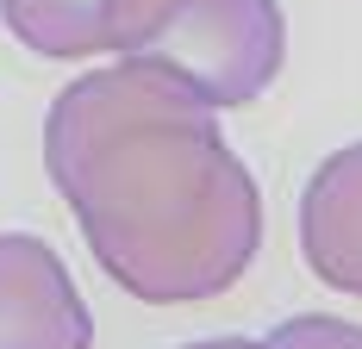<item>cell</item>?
Here are the masks:
<instances>
[{
	"label": "cell",
	"instance_id": "obj_1",
	"mask_svg": "<svg viewBox=\"0 0 362 349\" xmlns=\"http://www.w3.org/2000/svg\"><path fill=\"white\" fill-rule=\"evenodd\" d=\"M44 169L94 262L132 300H213L262 244V194L218 112L175 81L107 63L44 112Z\"/></svg>",
	"mask_w": 362,
	"mask_h": 349
},
{
	"label": "cell",
	"instance_id": "obj_2",
	"mask_svg": "<svg viewBox=\"0 0 362 349\" xmlns=\"http://www.w3.org/2000/svg\"><path fill=\"white\" fill-rule=\"evenodd\" d=\"M112 57L175 81L213 112L269 94L288 57L281 0H119Z\"/></svg>",
	"mask_w": 362,
	"mask_h": 349
},
{
	"label": "cell",
	"instance_id": "obj_3",
	"mask_svg": "<svg viewBox=\"0 0 362 349\" xmlns=\"http://www.w3.org/2000/svg\"><path fill=\"white\" fill-rule=\"evenodd\" d=\"M94 312L63 256L32 231H0V349H88Z\"/></svg>",
	"mask_w": 362,
	"mask_h": 349
},
{
	"label": "cell",
	"instance_id": "obj_4",
	"mask_svg": "<svg viewBox=\"0 0 362 349\" xmlns=\"http://www.w3.org/2000/svg\"><path fill=\"white\" fill-rule=\"evenodd\" d=\"M300 256L306 268L362 300V143L331 150L300 194Z\"/></svg>",
	"mask_w": 362,
	"mask_h": 349
},
{
	"label": "cell",
	"instance_id": "obj_5",
	"mask_svg": "<svg viewBox=\"0 0 362 349\" xmlns=\"http://www.w3.org/2000/svg\"><path fill=\"white\" fill-rule=\"evenodd\" d=\"M112 6L119 0H0V25L37 57H100L112 50Z\"/></svg>",
	"mask_w": 362,
	"mask_h": 349
},
{
	"label": "cell",
	"instance_id": "obj_6",
	"mask_svg": "<svg viewBox=\"0 0 362 349\" xmlns=\"http://www.w3.org/2000/svg\"><path fill=\"white\" fill-rule=\"evenodd\" d=\"M269 349H362V324L331 318V312H300L288 324H275Z\"/></svg>",
	"mask_w": 362,
	"mask_h": 349
},
{
	"label": "cell",
	"instance_id": "obj_7",
	"mask_svg": "<svg viewBox=\"0 0 362 349\" xmlns=\"http://www.w3.org/2000/svg\"><path fill=\"white\" fill-rule=\"evenodd\" d=\"M187 349H269V343H256V337H200Z\"/></svg>",
	"mask_w": 362,
	"mask_h": 349
}]
</instances>
